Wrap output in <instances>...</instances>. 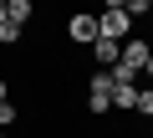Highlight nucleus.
I'll list each match as a JSON object with an SVG mask.
<instances>
[{
    "label": "nucleus",
    "mask_w": 153,
    "mask_h": 138,
    "mask_svg": "<svg viewBox=\"0 0 153 138\" xmlns=\"http://www.w3.org/2000/svg\"><path fill=\"white\" fill-rule=\"evenodd\" d=\"M97 26H102V36L107 41H133V21H128V10H123V0H107V5L97 10Z\"/></svg>",
    "instance_id": "nucleus-1"
},
{
    "label": "nucleus",
    "mask_w": 153,
    "mask_h": 138,
    "mask_svg": "<svg viewBox=\"0 0 153 138\" xmlns=\"http://www.w3.org/2000/svg\"><path fill=\"white\" fill-rule=\"evenodd\" d=\"M66 41L92 51V46L102 41V26H97V16H87V10H71V16H66Z\"/></svg>",
    "instance_id": "nucleus-2"
},
{
    "label": "nucleus",
    "mask_w": 153,
    "mask_h": 138,
    "mask_svg": "<svg viewBox=\"0 0 153 138\" xmlns=\"http://www.w3.org/2000/svg\"><path fill=\"white\" fill-rule=\"evenodd\" d=\"M112 107V72H92V82H87V113H107Z\"/></svg>",
    "instance_id": "nucleus-3"
},
{
    "label": "nucleus",
    "mask_w": 153,
    "mask_h": 138,
    "mask_svg": "<svg viewBox=\"0 0 153 138\" xmlns=\"http://www.w3.org/2000/svg\"><path fill=\"white\" fill-rule=\"evenodd\" d=\"M148 51H153V41H143V36H133V41H123V66L128 72H148Z\"/></svg>",
    "instance_id": "nucleus-4"
},
{
    "label": "nucleus",
    "mask_w": 153,
    "mask_h": 138,
    "mask_svg": "<svg viewBox=\"0 0 153 138\" xmlns=\"http://www.w3.org/2000/svg\"><path fill=\"white\" fill-rule=\"evenodd\" d=\"M92 61H97V66H102V72H112V66H117V61H123V46H117V41H107V36H102V41H97V46H92Z\"/></svg>",
    "instance_id": "nucleus-5"
},
{
    "label": "nucleus",
    "mask_w": 153,
    "mask_h": 138,
    "mask_svg": "<svg viewBox=\"0 0 153 138\" xmlns=\"http://www.w3.org/2000/svg\"><path fill=\"white\" fill-rule=\"evenodd\" d=\"M138 92L143 87H133V82H112V107L117 113H138Z\"/></svg>",
    "instance_id": "nucleus-6"
},
{
    "label": "nucleus",
    "mask_w": 153,
    "mask_h": 138,
    "mask_svg": "<svg viewBox=\"0 0 153 138\" xmlns=\"http://www.w3.org/2000/svg\"><path fill=\"white\" fill-rule=\"evenodd\" d=\"M31 16H36V5H31V0H5V21H16L21 31L31 26Z\"/></svg>",
    "instance_id": "nucleus-7"
},
{
    "label": "nucleus",
    "mask_w": 153,
    "mask_h": 138,
    "mask_svg": "<svg viewBox=\"0 0 153 138\" xmlns=\"http://www.w3.org/2000/svg\"><path fill=\"white\" fill-rule=\"evenodd\" d=\"M138 118L153 123V82H143V92H138Z\"/></svg>",
    "instance_id": "nucleus-8"
},
{
    "label": "nucleus",
    "mask_w": 153,
    "mask_h": 138,
    "mask_svg": "<svg viewBox=\"0 0 153 138\" xmlns=\"http://www.w3.org/2000/svg\"><path fill=\"white\" fill-rule=\"evenodd\" d=\"M123 10H128V21H143V16H153V0H123Z\"/></svg>",
    "instance_id": "nucleus-9"
},
{
    "label": "nucleus",
    "mask_w": 153,
    "mask_h": 138,
    "mask_svg": "<svg viewBox=\"0 0 153 138\" xmlns=\"http://www.w3.org/2000/svg\"><path fill=\"white\" fill-rule=\"evenodd\" d=\"M21 41V26L16 21H0V46H16Z\"/></svg>",
    "instance_id": "nucleus-10"
},
{
    "label": "nucleus",
    "mask_w": 153,
    "mask_h": 138,
    "mask_svg": "<svg viewBox=\"0 0 153 138\" xmlns=\"http://www.w3.org/2000/svg\"><path fill=\"white\" fill-rule=\"evenodd\" d=\"M10 123H16V102H0V133H5Z\"/></svg>",
    "instance_id": "nucleus-11"
},
{
    "label": "nucleus",
    "mask_w": 153,
    "mask_h": 138,
    "mask_svg": "<svg viewBox=\"0 0 153 138\" xmlns=\"http://www.w3.org/2000/svg\"><path fill=\"white\" fill-rule=\"evenodd\" d=\"M0 102H10V82L5 77H0Z\"/></svg>",
    "instance_id": "nucleus-12"
},
{
    "label": "nucleus",
    "mask_w": 153,
    "mask_h": 138,
    "mask_svg": "<svg viewBox=\"0 0 153 138\" xmlns=\"http://www.w3.org/2000/svg\"><path fill=\"white\" fill-rule=\"evenodd\" d=\"M143 82H153V51H148V72H143Z\"/></svg>",
    "instance_id": "nucleus-13"
},
{
    "label": "nucleus",
    "mask_w": 153,
    "mask_h": 138,
    "mask_svg": "<svg viewBox=\"0 0 153 138\" xmlns=\"http://www.w3.org/2000/svg\"><path fill=\"white\" fill-rule=\"evenodd\" d=\"M0 21H5V0H0Z\"/></svg>",
    "instance_id": "nucleus-14"
},
{
    "label": "nucleus",
    "mask_w": 153,
    "mask_h": 138,
    "mask_svg": "<svg viewBox=\"0 0 153 138\" xmlns=\"http://www.w3.org/2000/svg\"><path fill=\"white\" fill-rule=\"evenodd\" d=\"M0 138H10V133H0Z\"/></svg>",
    "instance_id": "nucleus-15"
}]
</instances>
